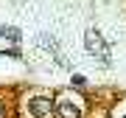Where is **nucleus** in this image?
Here are the masks:
<instances>
[{"mask_svg":"<svg viewBox=\"0 0 126 118\" xmlns=\"http://www.w3.org/2000/svg\"><path fill=\"white\" fill-rule=\"evenodd\" d=\"M0 37H6L9 42H20V28H14V25H3V28H0Z\"/></svg>","mask_w":126,"mask_h":118,"instance_id":"nucleus-4","label":"nucleus"},{"mask_svg":"<svg viewBox=\"0 0 126 118\" xmlns=\"http://www.w3.org/2000/svg\"><path fill=\"white\" fill-rule=\"evenodd\" d=\"M123 118H126V115H123Z\"/></svg>","mask_w":126,"mask_h":118,"instance_id":"nucleus-5","label":"nucleus"},{"mask_svg":"<svg viewBox=\"0 0 126 118\" xmlns=\"http://www.w3.org/2000/svg\"><path fill=\"white\" fill-rule=\"evenodd\" d=\"M84 45H87V51H90V54H98V59H101V62H109V48H107L104 37L95 31V28H90V31H87Z\"/></svg>","mask_w":126,"mask_h":118,"instance_id":"nucleus-1","label":"nucleus"},{"mask_svg":"<svg viewBox=\"0 0 126 118\" xmlns=\"http://www.w3.org/2000/svg\"><path fill=\"white\" fill-rule=\"evenodd\" d=\"M25 110H28V115H34V118H45V115H50V110H53V101L45 98V96H34V98H28Z\"/></svg>","mask_w":126,"mask_h":118,"instance_id":"nucleus-3","label":"nucleus"},{"mask_svg":"<svg viewBox=\"0 0 126 118\" xmlns=\"http://www.w3.org/2000/svg\"><path fill=\"white\" fill-rule=\"evenodd\" d=\"M56 115L59 118H81V104L76 98H70V96H62V98L56 101Z\"/></svg>","mask_w":126,"mask_h":118,"instance_id":"nucleus-2","label":"nucleus"}]
</instances>
